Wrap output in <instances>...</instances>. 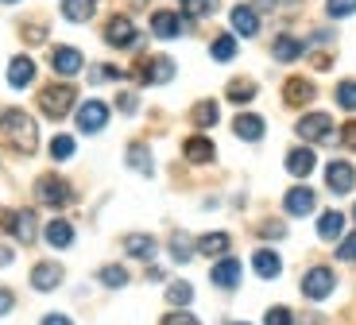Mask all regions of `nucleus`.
<instances>
[{
    "label": "nucleus",
    "instance_id": "obj_48",
    "mask_svg": "<svg viewBox=\"0 0 356 325\" xmlns=\"http://www.w3.org/2000/svg\"><path fill=\"white\" fill-rule=\"evenodd\" d=\"M12 264V252H8V248H0V267H8Z\"/></svg>",
    "mask_w": 356,
    "mask_h": 325
},
{
    "label": "nucleus",
    "instance_id": "obj_30",
    "mask_svg": "<svg viewBox=\"0 0 356 325\" xmlns=\"http://www.w3.org/2000/svg\"><path fill=\"white\" fill-rule=\"evenodd\" d=\"M252 97H256V81H248V78L229 81V101H236V105H248Z\"/></svg>",
    "mask_w": 356,
    "mask_h": 325
},
{
    "label": "nucleus",
    "instance_id": "obj_4",
    "mask_svg": "<svg viewBox=\"0 0 356 325\" xmlns=\"http://www.w3.org/2000/svg\"><path fill=\"white\" fill-rule=\"evenodd\" d=\"M35 198H39V202H43V205H54V209H63V205H66V202H70V198H74V190H70V186L63 182V178H54V175H43V178H39V182H35Z\"/></svg>",
    "mask_w": 356,
    "mask_h": 325
},
{
    "label": "nucleus",
    "instance_id": "obj_1",
    "mask_svg": "<svg viewBox=\"0 0 356 325\" xmlns=\"http://www.w3.org/2000/svg\"><path fill=\"white\" fill-rule=\"evenodd\" d=\"M0 132L19 155H35L39 148V128L24 109H0Z\"/></svg>",
    "mask_w": 356,
    "mask_h": 325
},
{
    "label": "nucleus",
    "instance_id": "obj_25",
    "mask_svg": "<svg viewBox=\"0 0 356 325\" xmlns=\"http://www.w3.org/2000/svg\"><path fill=\"white\" fill-rule=\"evenodd\" d=\"M182 155H186L190 163H209L217 151H213V143L205 140V136H190V140L182 143Z\"/></svg>",
    "mask_w": 356,
    "mask_h": 325
},
{
    "label": "nucleus",
    "instance_id": "obj_9",
    "mask_svg": "<svg viewBox=\"0 0 356 325\" xmlns=\"http://www.w3.org/2000/svg\"><path fill=\"white\" fill-rule=\"evenodd\" d=\"M325 186H330L333 193H348L356 186V171L353 163H345V159H333L330 167H325Z\"/></svg>",
    "mask_w": 356,
    "mask_h": 325
},
{
    "label": "nucleus",
    "instance_id": "obj_33",
    "mask_svg": "<svg viewBox=\"0 0 356 325\" xmlns=\"http://www.w3.org/2000/svg\"><path fill=\"white\" fill-rule=\"evenodd\" d=\"M74 151H78V143H74V136H54V140H51V159H58V163H66V159H74Z\"/></svg>",
    "mask_w": 356,
    "mask_h": 325
},
{
    "label": "nucleus",
    "instance_id": "obj_32",
    "mask_svg": "<svg viewBox=\"0 0 356 325\" xmlns=\"http://www.w3.org/2000/svg\"><path fill=\"white\" fill-rule=\"evenodd\" d=\"M190 299H194V287H190V283H170V287H167V302L175 310L190 306Z\"/></svg>",
    "mask_w": 356,
    "mask_h": 325
},
{
    "label": "nucleus",
    "instance_id": "obj_43",
    "mask_svg": "<svg viewBox=\"0 0 356 325\" xmlns=\"http://www.w3.org/2000/svg\"><path fill=\"white\" fill-rule=\"evenodd\" d=\"M341 143H345V148L356 155V120H348L345 128H341Z\"/></svg>",
    "mask_w": 356,
    "mask_h": 325
},
{
    "label": "nucleus",
    "instance_id": "obj_18",
    "mask_svg": "<svg viewBox=\"0 0 356 325\" xmlns=\"http://www.w3.org/2000/svg\"><path fill=\"white\" fill-rule=\"evenodd\" d=\"M252 267H256L259 279H279V271H283V260H279L271 248H259V252L252 255Z\"/></svg>",
    "mask_w": 356,
    "mask_h": 325
},
{
    "label": "nucleus",
    "instance_id": "obj_39",
    "mask_svg": "<svg viewBox=\"0 0 356 325\" xmlns=\"http://www.w3.org/2000/svg\"><path fill=\"white\" fill-rule=\"evenodd\" d=\"M264 325H294V314L286 306H271L267 317H264Z\"/></svg>",
    "mask_w": 356,
    "mask_h": 325
},
{
    "label": "nucleus",
    "instance_id": "obj_45",
    "mask_svg": "<svg viewBox=\"0 0 356 325\" xmlns=\"http://www.w3.org/2000/svg\"><path fill=\"white\" fill-rule=\"evenodd\" d=\"M259 232H264V237H283V225H279V221H264V225H259Z\"/></svg>",
    "mask_w": 356,
    "mask_h": 325
},
{
    "label": "nucleus",
    "instance_id": "obj_49",
    "mask_svg": "<svg viewBox=\"0 0 356 325\" xmlns=\"http://www.w3.org/2000/svg\"><path fill=\"white\" fill-rule=\"evenodd\" d=\"M271 4H275V0H259V8H271Z\"/></svg>",
    "mask_w": 356,
    "mask_h": 325
},
{
    "label": "nucleus",
    "instance_id": "obj_34",
    "mask_svg": "<svg viewBox=\"0 0 356 325\" xmlns=\"http://www.w3.org/2000/svg\"><path fill=\"white\" fill-rule=\"evenodd\" d=\"M209 54H213L217 62L236 58V39H232V35H217V39H213V47H209Z\"/></svg>",
    "mask_w": 356,
    "mask_h": 325
},
{
    "label": "nucleus",
    "instance_id": "obj_6",
    "mask_svg": "<svg viewBox=\"0 0 356 325\" xmlns=\"http://www.w3.org/2000/svg\"><path fill=\"white\" fill-rule=\"evenodd\" d=\"M105 43L108 47H120V51H128V47L140 43V35H136V24L128 16H113L105 24Z\"/></svg>",
    "mask_w": 356,
    "mask_h": 325
},
{
    "label": "nucleus",
    "instance_id": "obj_14",
    "mask_svg": "<svg viewBox=\"0 0 356 325\" xmlns=\"http://www.w3.org/2000/svg\"><path fill=\"white\" fill-rule=\"evenodd\" d=\"M51 66H54V74L70 78V74H78V70H81V51H74V47H54Z\"/></svg>",
    "mask_w": 356,
    "mask_h": 325
},
{
    "label": "nucleus",
    "instance_id": "obj_8",
    "mask_svg": "<svg viewBox=\"0 0 356 325\" xmlns=\"http://www.w3.org/2000/svg\"><path fill=\"white\" fill-rule=\"evenodd\" d=\"M314 205H318V193L310 190V186H291L283 198V209L291 213V217H310Z\"/></svg>",
    "mask_w": 356,
    "mask_h": 325
},
{
    "label": "nucleus",
    "instance_id": "obj_46",
    "mask_svg": "<svg viewBox=\"0 0 356 325\" xmlns=\"http://www.w3.org/2000/svg\"><path fill=\"white\" fill-rule=\"evenodd\" d=\"M116 105H120V113H136V109H140V101H136L132 93H120V101H116Z\"/></svg>",
    "mask_w": 356,
    "mask_h": 325
},
{
    "label": "nucleus",
    "instance_id": "obj_13",
    "mask_svg": "<svg viewBox=\"0 0 356 325\" xmlns=\"http://www.w3.org/2000/svg\"><path fill=\"white\" fill-rule=\"evenodd\" d=\"M35 81V62L27 58V54H16V58L8 62V86L12 89H24Z\"/></svg>",
    "mask_w": 356,
    "mask_h": 325
},
{
    "label": "nucleus",
    "instance_id": "obj_52",
    "mask_svg": "<svg viewBox=\"0 0 356 325\" xmlns=\"http://www.w3.org/2000/svg\"><path fill=\"white\" fill-rule=\"evenodd\" d=\"M241 325H244V322H241Z\"/></svg>",
    "mask_w": 356,
    "mask_h": 325
},
{
    "label": "nucleus",
    "instance_id": "obj_17",
    "mask_svg": "<svg viewBox=\"0 0 356 325\" xmlns=\"http://www.w3.org/2000/svg\"><path fill=\"white\" fill-rule=\"evenodd\" d=\"M314 167H318V155H314V148H294L291 155H286V171H291L294 178H306Z\"/></svg>",
    "mask_w": 356,
    "mask_h": 325
},
{
    "label": "nucleus",
    "instance_id": "obj_37",
    "mask_svg": "<svg viewBox=\"0 0 356 325\" xmlns=\"http://www.w3.org/2000/svg\"><path fill=\"white\" fill-rule=\"evenodd\" d=\"M325 12H330L333 19L353 16V12H356V0H325Z\"/></svg>",
    "mask_w": 356,
    "mask_h": 325
},
{
    "label": "nucleus",
    "instance_id": "obj_41",
    "mask_svg": "<svg viewBox=\"0 0 356 325\" xmlns=\"http://www.w3.org/2000/svg\"><path fill=\"white\" fill-rule=\"evenodd\" d=\"M163 325H202L194 314H186V310H170L167 317H163Z\"/></svg>",
    "mask_w": 356,
    "mask_h": 325
},
{
    "label": "nucleus",
    "instance_id": "obj_51",
    "mask_svg": "<svg viewBox=\"0 0 356 325\" xmlns=\"http://www.w3.org/2000/svg\"><path fill=\"white\" fill-rule=\"evenodd\" d=\"M353 217H356V205H353Z\"/></svg>",
    "mask_w": 356,
    "mask_h": 325
},
{
    "label": "nucleus",
    "instance_id": "obj_31",
    "mask_svg": "<svg viewBox=\"0 0 356 325\" xmlns=\"http://www.w3.org/2000/svg\"><path fill=\"white\" fill-rule=\"evenodd\" d=\"M128 167H136L140 175H155V167H152V159H147V148H143V143H132V148H128Z\"/></svg>",
    "mask_w": 356,
    "mask_h": 325
},
{
    "label": "nucleus",
    "instance_id": "obj_10",
    "mask_svg": "<svg viewBox=\"0 0 356 325\" xmlns=\"http://www.w3.org/2000/svg\"><path fill=\"white\" fill-rule=\"evenodd\" d=\"M108 124V105L105 101H86V105L78 109V128L81 132H101V128H105Z\"/></svg>",
    "mask_w": 356,
    "mask_h": 325
},
{
    "label": "nucleus",
    "instance_id": "obj_16",
    "mask_svg": "<svg viewBox=\"0 0 356 325\" xmlns=\"http://www.w3.org/2000/svg\"><path fill=\"white\" fill-rule=\"evenodd\" d=\"M58 283H63V267H58V264L47 260V264L31 267V287H35V290H54Z\"/></svg>",
    "mask_w": 356,
    "mask_h": 325
},
{
    "label": "nucleus",
    "instance_id": "obj_7",
    "mask_svg": "<svg viewBox=\"0 0 356 325\" xmlns=\"http://www.w3.org/2000/svg\"><path fill=\"white\" fill-rule=\"evenodd\" d=\"M4 229L19 240V244H31L39 237V225H35V213L31 209H19V213H4Z\"/></svg>",
    "mask_w": 356,
    "mask_h": 325
},
{
    "label": "nucleus",
    "instance_id": "obj_19",
    "mask_svg": "<svg viewBox=\"0 0 356 325\" xmlns=\"http://www.w3.org/2000/svg\"><path fill=\"white\" fill-rule=\"evenodd\" d=\"M152 35H159V39H178L182 35V19H178V12H155L152 16Z\"/></svg>",
    "mask_w": 356,
    "mask_h": 325
},
{
    "label": "nucleus",
    "instance_id": "obj_27",
    "mask_svg": "<svg viewBox=\"0 0 356 325\" xmlns=\"http://www.w3.org/2000/svg\"><path fill=\"white\" fill-rule=\"evenodd\" d=\"M93 12H97V0H63V16L74 24H86Z\"/></svg>",
    "mask_w": 356,
    "mask_h": 325
},
{
    "label": "nucleus",
    "instance_id": "obj_20",
    "mask_svg": "<svg viewBox=\"0 0 356 325\" xmlns=\"http://www.w3.org/2000/svg\"><path fill=\"white\" fill-rule=\"evenodd\" d=\"M232 132L241 136V140H248V143L264 140V116H252V113H241V116H236V120H232Z\"/></svg>",
    "mask_w": 356,
    "mask_h": 325
},
{
    "label": "nucleus",
    "instance_id": "obj_42",
    "mask_svg": "<svg viewBox=\"0 0 356 325\" xmlns=\"http://www.w3.org/2000/svg\"><path fill=\"white\" fill-rule=\"evenodd\" d=\"M337 260H345V264H356V232H353V237H345V240H341Z\"/></svg>",
    "mask_w": 356,
    "mask_h": 325
},
{
    "label": "nucleus",
    "instance_id": "obj_36",
    "mask_svg": "<svg viewBox=\"0 0 356 325\" xmlns=\"http://www.w3.org/2000/svg\"><path fill=\"white\" fill-rule=\"evenodd\" d=\"M170 255H175L178 264H186L190 255H194V244H190V240L182 237V232H175V240H170Z\"/></svg>",
    "mask_w": 356,
    "mask_h": 325
},
{
    "label": "nucleus",
    "instance_id": "obj_28",
    "mask_svg": "<svg viewBox=\"0 0 356 325\" xmlns=\"http://www.w3.org/2000/svg\"><path fill=\"white\" fill-rule=\"evenodd\" d=\"M217 116H221V109H217V101H197L194 113H190V120L197 124V128H213Z\"/></svg>",
    "mask_w": 356,
    "mask_h": 325
},
{
    "label": "nucleus",
    "instance_id": "obj_15",
    "mask_svg": "<svg viewBox=\"0 0 356 325\" xmlns=\"http://www.w3.org/2000/svg\"><path fill=\"white\" fill-rule=\"evenodd\" d=\"M209 279H213V287H221V290H232L236 287V283H241V260H221V264H213V275H209Z\"/></svg>",
    "mask_w": 356,
    "mask_h": 325
},
{
    "label": "nucleus",
    "instance_id": "obj_44",
    "mask_svg": "<svg viewBox=\"0 0 356 325\" xmlns=\"http://www.w3.org/2000/svg\"><path fill=\"white\" fill-rule=\"evenodd\" d=\"M12 306H16V294H12L8 287H0V317L12 314Z\"/></svg>",
    "mask_w": 356,
    "mask_h": 325
},
{
    "label": "nucleus",
    "instance_id": "obj_12",
    "mask_svg": "<svg viewBox=\"0 0 356 325\" xmlns=\"http://www.w3.org/2000/svg\"><path fill=\"white\" fill-rule=\"evenodd\" d=\"M314 93H318V89H314L310 78H291V81L283 86V101H286V105H294V109H298V105H310Z\"/></svg>",
    "mask_w": 356,
    "mask_h": 325
},
{
    "label": "nucleus",
    "instance_id": "obj_23",
    "mask_svg": "<svg viewBox=\"0 0 356 325\" xmlns=\"http://www.w3.org/2000/svg\"><path fill=\"white\" fill-rule=\"evenodd\" d=\"M341 232H345V213L325 209V213L318 217V237H321V240H337Z\"/></svg>",
    "mask_w": 356,
    "mask_h": 325
},
{
    "label": "nucleus",
    "instance_id": "obj_2",
    "mask_svg": "<svg viewBox=\"0 0 356 325\" xmlns=\"http://www.w3.org/2000/svg\"><path fill=\"white\" fill-rule=\"evenodd\" d=\"M74 86H47L43 93H39V109H43V116H51V120H63L66 113L74 109Z\"/></svg>",
    "mask_w": 356,
    "mask_h": 325
},
{
    "label": "nucleus",
    "instance_id": "obj_35",
    "mask_svg": "<svg viewBox=\"0 0 356 325\" xmlns=\"http://www.w3.org/2000/svg\"><path fill=\"white\" fill-rule=\"evenodd\" d=\"M97 279L105 283V287L116 290V287H124V283H128V271L120 264H108V267H101V271H97Z\"/></svg>",
    "mask_w": 356,
    "mask_h": 325
},
{
    "label": "nucleus",
    "instance_id": "obj_47",
    "mask_svg": "<svg viewBox=\"0 0 356 325\" xmlns=\"http://www.w3.org/2000/svg\"><path fill=\"white\" fill-rule=\"evenodd\" d=\"M43 325H74V322H70V317H63V314H47Z\"/></svg>",
    "mask_w": 356,
    "mask_h": 325
},
{
    "label": "nucleus",
    "instance_id": "obj_21",
    "mask_svg": "<svg viewBox=\"0 0 356 325\" xmlns=\"http://www.w3.org/2000/svg\"><path fill=\"white\" fill-rule=\"evenodd\" d=\"M155 237H147V232H132V237H124V252L132 255V260H155Z\"/></svg>",
    "mask_w": 356,
    "mask_h": 325
},
{
    "label": "nucleus",
    "instance_id": "obj_22",
    "mask_svg": "<svg viewBox=\"0 0 356 325\" xmlns=\"http://www.w3.org/2000/svg\"><path fill=\"white\" fill-rule=\"evenodd\" d=\"M140 78H143V81H155V86H163V81L175 78V62L163 58V54H159V58H147V62H143V74H140Z\"/></svg>",
    "mask_w": 356,
    "mask_h": 325
},
{
    "label": "nucleus",
    "instance_id": "obj_26",
    "mask_svg": "<svg viewBox=\"0 0 356 325\" xmlns=\"http://www.w3.org/2000/svg\"><path fill=\"white\" fill-rule=\"evenodd\" d=\"M194 248L202 255H225L229 252V232H205V237H197Z\"/></svg>",
    "mask_w": 356,
    "mask_h": 325
},
{
    "label": "nucleus",
    "instance_id": "obj_38",
    "mask_svg": "<svg viewBox=\"0 0 356 325\" xmlns=\"http://www.w3.org/2000/svg\"><path fill=\"white\" fill-rule=\"evenodd\" d=\"M337 105L341 109H356V81H341L337 86Z\"/></svg>",
    "mask_w": 356,
    "mask_h": 325
},
{
    "label": "nucleus",
    "instance_id": "obj_5",
    "mask_svg": "<svg viewBox=\"0 0 356 325\" xmlns=\"http://www.w3.org/2000/svg\"><path fill=\"white\" fill-rule=\"evenodd\" d=\"M294 132L302 136L306 143H321V140H330L333 136V120L325 113H306L302 120L294 124Z\"/></svg>",
    "mask_w": 356,
    "mask_h": 325
},
{
    "label": "nucleus",
    "instance_id": "obj_29",
    "mask_svg": "<svg viewBox=\"0 0 356 325\" xmlns=\"http://www.w3.org/2000/svg\"><path fill=\"white\" fill-rule=\"evenodd\" d=\"M271 54H275L279 62H294L298 54H302V43H298L294 35H279L275 47H271Z\"/></svg>",
    "mask_w": 356,
    "mask_h": 325
},
{
    "label": "nucleus",
    "instance_id": "obj_3",
    "mask_svg": "<svg viewBox=\"0 0 356 325\" xmlns=\"http://www.w3.org/2000/svg\"><path fill=\"white\" fill-rule=\"evenodd\" d=\"M333 287H337V275L330 271V267H310L302 279V294L310 302H321V299H330Z\"/></svg>",
    "mask_w": 356,
    "mask_h": 325
},
{
    "label": "nucleus",
    "instance_id": "obj_11",
    "mask_svg": "<svg viewBox=\"0 0 356 325\" xmlns=\"http://www.w3.org/2000/svg\"><path fill=\"white\" fill-rule=\"evenodd\" d=\"M232 31H236V35H259V12L252 8V4H236V8H232Z\"/></svg>",
    "mask_w": 356,
    "mask_h": 325
},
{
    "label": "nucleus",
    "instance_id": "obj_50",
    "mask_svg": "<svg viewBox=\"0 0 356 325\" xmlns=\"http://www.w3.org/2000/svg\"><path fill=\"white\" fill-rule=\"evenodd\" d=\"M0 4H16V0H0Z\"/></svg>",
    "mask_w": 356,
    "mask_h": 325
},
{
    "label": "nucleus",
    "instance_id": "obj_40",
    "mask_svg": "<svg viewBox=\"0 0 356 325\" xmlns=\"http://www.w3.org/2000/svg\"><path fill=\"white\" fill-rule=\"evenodd\" d=\"M186 12L190 16H209V12H217V0H186Z\"/></svg>",
    "mask_w": 356,
    "mask_h": 325
},
{
    "label": "nucleus",
    "instance_id": "obj_24",
    "mask_svg": "<svg viewBox=\"0 0 356 325\" xmlns=\"http://www.w3.org/2000/svg\"><path fill=\"white\" fill-rule=\"evenodd\" d=\"M47 244L51 248H70L74 244V225L63 217H54L51 225H47Z\"/></svg>",
    "mask_w": 356,
    "mask_h": 325
}]
</instances>
